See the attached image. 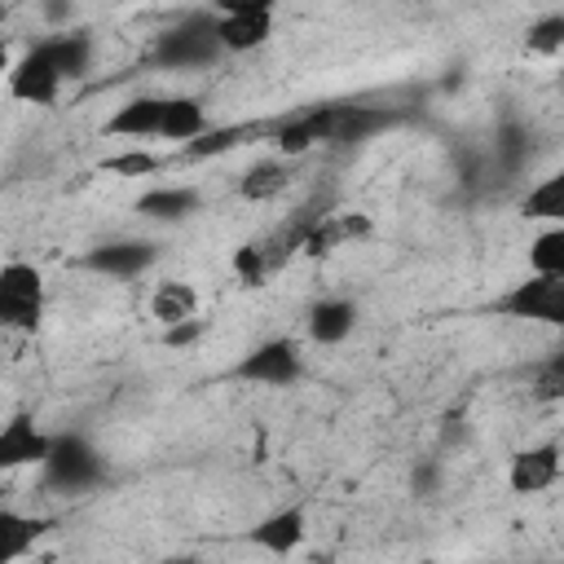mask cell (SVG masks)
<instances>
[{
	"instance_id": "25",
	"label": "cell",
	"mask_w": 564,
	"mask_h": 564,
	"mask_svg": "<svg viewBox=\"0 0 564 564\" xmlns=\"http://www.w3.org/2000/svg\"><path fill=\"white\" fill-rule=\"evenodd\" d=\"M264 128L260 123H220V128H212V132H203L194 145H185L181 150V159H220V154H229V150H238L242 141H251V137H260Z\"/></svg>"
},
{
	"instance_id": "10",
	"label": "cell",
	"mask_w": 564,
	"mask_h": 564,
	"mask_svg": "<svg viewBox=\"0 0 564 564\" xmlns=\"http://www.w3.org/2000/svg\"><path fill=\"white\" fill-rule=\"evenodd\" d=\"M560 471H564V449L555 441H538V445H524V449L511 454V463H507V489L520 494V498H529V494L551 489L560 480Z\"/></svg>"
},
{
	"instance_id": "11",
	"label": "cell",
	"mask_w": 564,
	"mask_h": 564,
	"mask_svg": "<svg viewBox=\"0 0 564 564\" xmlns=\"http://www.w3.org/2000/svg\"><path fill=\"white\" fill-rule=\"evenodd\" d=\"M154 260H159V247L145 242V238H115V242H101V247L84 251V269L119 278V282L141 278L145 269H154Z\"/></svg>"
},
{
	"instance_id": "26",
	"label": "cell",
	"mask_w": 564,
	"mask_h": 564,
	"mask_svg": "<svg viewBox=\"0 0 564 564\" xmlns=\"http://www.w3.org/2000/svg\"><path fill=\"white\" fill-rule=\"evenodd\" d=\"M529 273L564 278V225H551V229L533 234V242H529Z\"/></svg>"
},
{
	"instance_id": "29",
	"label": "cell",
	"mask_w": 564,
	"mask_h": 564,
	"mask_svg": "<svg viewBox=\"0 0 564 564\" xmlns=\"http://www.w3.org/2000/svg\"><path fill=\"white\" fill-rule=\"evenodd\" d=\"M229 264H234V278H238L242 286H264L269 273H273V269H269V256H264V247H260V238H256V242H242Z\"/></svg>"
},
{
	"instance_id": "1",
	"label": "cell",
	"mask_w": 564,
	"mask_h": 564,
	"mask_svg": "<svg viewBox=\"0 0 564 564\" xmlns=\"http://www.w3.org/2000/svg\"><path fill=\"white\" fill-rule=\"evenodd\" d=\"M220 53L225 48H220L216 9H194L176 26H167V31L154 35L150 62L163 66V70H203V66H216Z\"/></svg>"
},
{
	"instance_id": "5",
	"label": "cell",
	"mask_w": 564,
	"mask_h": 564,
	"mask_svg": "<svg viewBox=\"0 0 564 564\" xmlns=\"http://www.w3.org/2000/svg\"><path fill=\"white\" fill-rule=\"evenodd\" d=\"M300 375H304V352L291 335H273V339L256 344L234 366V379L260 383V388H291V383H300Z\"/></svg>"
},
{
	"instance_id": "14",
	"label": "cell",
	"mask_w": 564,
	"mask_h": 564,
	"mask_svg": "<svg viewBox=\"0 0 564 564\" xmlns=\"http://www.w3.org/2000/svg\"><path fill=\"white\" fill-rule=\"evenodd\" d=\"M163 110H167V97H132V101H123V106L101 123V132L141 145V141H150V137H159Z\"/></svg>"
},
{
	"instance_id": "28",
	"label": "cell",
	"mask_w": 564,
	"mask_h": 564,
	"mask_svg": "<svg viewBox=\"0 0 564 564\" xmlns=\"http://www.w3.org/2000/svg\"><path fill=\"white\" fill-rule=\"evenodd\" d=\"M97 167L110 172V176H150V172L163 167V159H159L154 150H145V145H128V150H119V154H106Z\"/></svg>"
},
{
	"instance_id": "9",
	"label": "cell",
	"mask_w": 564,
	"mask_h": 564,
	"mask_svg": "<svg viewBox=\"0 0 564 564\" xmlns=\"http://www.w3.org/2000/svg\"><path fill=\"white\" fill-rule=\"evenodd\" d=\"M62 70L53 66V57L44 53V44L35 40L18 62H13V70H9V97H18V101H31V106H53L57 101V93H62Z\"/></svg>"
},
{
	"instance_id": "8",
	"label": "cell",
	"mask_w": 564,
	"mask_h": 564,
	"mask_svg": "<svg viewBox=\"0 0 564 564\" xmlns=\"http://www.w3.org/2000/svg\"><path fill=\"white\" fill-rule=\"evenodd\" d=\"M304 538H308V511H304L300 502L260 516V520L242 533V542H247L251 551H264V555H273V560L295 555V551L304 546Z\"/></svg>"
},
{
	"instance_id": "4",
	"label": "cell",
	"mask_w": 564,
	"mask_h": 564,
	"mask_svg": "<svg viewBox=\"0 0 564 564\" xmlns=\"http://www.w3.org/2000/svg\"><path fill=\"white\" fill-rule=\"evenodd\" d=\"M44 278L26 260H9L0 269V322L13 330H35L44 322Z\"/></svg>"
},
{
	"instance_id": "34",
	"label": "cell",
	"mask_w": 564,
	"mask_h": 564,
	"mask_svg": "<svg viewBox=\"0 0 564 564\" xmlns=\"http://www.w3.org/2000/svg\"><path fill=\"white\" fill-rule=\"evenodd\" d=\"M560 93H564V70H560Z\"/></svg>"
},
{
	"instance_id": "3",
	"label": "cell",
	"mask_w": 564,
	"mask_h": 564,
	"mask_svg": "<svg viewBox=\"0 0 564 564\" xmlns=\"http://www.w3.org/2000/svg\"><path fill=\"white\" fill-rule=\"evenodd\" d=\"M494 308L502 317L516 322H533V326H555L564 330V278H546V273H529L524 282H516L511 291H502L494 300Z\"/></svg>"
},
{
	"instance_id": "33",
	"label": "cell",
	"mask_w": 564,
	"mask_h": 564,
	"mask_svg": "<svg viewBox=\"0 0 564 564\" xmlns=\"http://www.w3.org/2000/svg\"><path fill=\"white\" fill-rule=\"evenodd\" d=\"M159 564H198V560H189V555H172V560H159Z\"/></svg>"
},
{
	"instance_id": "31",
	"label": "cell",
	"mask_w": 564,
	"mask_h": 564,
	"mask_svg": "<svg viewBox=\"0 0 564 564\" xmlns=\"http://www.w3.org/2000/svg\"><path fill=\"white\" fill-rule=\"evenodd\" d=\"M203 330H207V322H203V317H194V322H185V326L163 330V344H167V348H189L194 339H203Z\"/></svg>"
},
{
	"instance_id": "32",
	"label": "cell",
	"mask_w": 564,
	"mask_h": 564,
	"mask_svg": "<svg viewBox=\"0 0 564 564\" xmlns=\"http://www.w3.org/2000/svg\"><path fill=\"white\" fill-rule=\"evenodd\" d=\"M410 485H414V494H419V498H432V494H436V485H441V467H436V463L414 467V480H410Z\"/></svg>"
},
{
	"instance_id": "6",
	"label": "cell",
	"mask_w": 564,
	"mask_h": 564,
	"mask_svg": "<svg viewBox=\"0 0 564 564\" xmlns=\"http://www.w3.org/2000/svg\"><path fill=\"white\" fill-rule=\"evenodd\" d=\"M216 22H220L225 53H251V48L269 44V35H273V4L269 0H229V4H216Z\"/></svg>"
},
{
	"instance_id": "15",
	"label": "cell",
	"mask_w": 564,
	"mask_h": 564,
	"mask_svg": "<svg viewBox=\"0 0 564 564\" xmlns=\"http://www.w3.org/2000/svg\"><path fill=\"white\" fill-rule=\"evenodd\" d=\"M304 330H308V339H313V344L335 348V344H344V339L357 330V304H352V300H344V295H322V300L308 308Z\"/></svg>"
},
{
	"instance_id": "24",
	"label": "cell",
	"mask_w": 564,
	"mask_h": 564,
	"mask_svg": "<svg viewBox=\"0 0 564 564\" xmlns=\"http://www.w3.org/2000/svg\"><path fill=\"white\" fill-rule=\"evenodd\" d=\"M533 154V132L520 119H502L494 128V167L498 172H520Z\"/></svg>"
},
{
	"instance_id": "7",
	"label": "cell",
	"mask_w": 564,
	"mask_h": 564,
	"mask_svg": "<svg viewBox=\"0 0 564 564\" xmlns=\"http://www.w3.org/2000/svg\"><path fill=\"white\" fill-rule=\"evenodd\" d=\"M397 123H401V115L388 106L326 101V145H361V141H375L379 132H388Z\"/></svg>"
},
{
	"instance_id": "35",
	"label": "cell",
	"mask_w": 564,
	"mask_h": 564,
	"mask_svg": "<svg viewBox=\"0 0 564 564\" xmlns=\"http://www.w3.org/2000/svg\"><path fill=\"white\" fill-rule=\"evenodd\" d=\"M427 564H432V560H427Z\"/></svg>"
},
{
	"instance_id": "12",
	"label": "cell",
	"mask_w": 564,
	"mask_h": 564,
	"mask_svg": "<svg viewBox=\"0 0 564 564\" xmlns=\"http://www.w3.org/2000/svg\"><path fill=\"white\" fill-rule=\"evenodd\" d=\"M53 454V436L35 427L31 414H13L4 427H0V467L13 471V467H44Z\"/></svg>"
},
{
	"instance_id": "13",
	"label": "cell",
	"mask_w": 564,
	"mask_h": 564,
	"mask_svg": "<svg viewBox=\"0 0 564 564\" xmlns=\"http://www.w3.org/2000/svg\"><path fill=\"white\" fill-rule=\"evenodd\" d=\"M375 234V220H370V212H326L322 220H317V229L308 234V242H304V256H335V251H344V247H352V242H361V238H370Z\"/></svg>"
},
{
	"instance_id": "23",
	"label": "cell",
	"mask_w": 564,
	"mask_h": 564,
	"mask_svg": "<svg viewBox=\"0 0 564 564\" xmlns=\"http://www.w3.org/2000/svg\"><path fill=\"white\" fill-rule=\"evenodd\" d=\"M286 185H291V159H256V163L242 172L238 194H242L247 203H269V198H278Z\"/></svg>"
},
{
	"instance_id": "2",
	"label": "cell",
	"mask_w": 564,
	"mask_h": 564,
	"mask_svg": "<svg viewBox=\"0 0 564 564\" xmlns=\"http://www.w3.org/2000/svg\"><path fill=\"white\" fill-rule=\"evenodd\" d=\"M40 471H44V485L48 489H57V494H84V489L101 485L106 458H101V449L84 432H62V436H53V454H48V463Z\"/></svg>"
},
{
	"instance_id": "22",
	"label": "cell",
	"mask_w": 564,
	"mask_h": 564,
	"mask_svg": "<svg viewBox=\"0 0 564 564\" xmlns=\"http://www.w3.org/2000/svg\"><path fill=\"white\" fill-rule=\"evenodd\" d=\"M520 216H524V220H542L546 229H551V225H564V167L524 189Z\"/></svg>"
},
{
	"instance_id": "16",
	"label": "cell",
	"mask_w": 564,
	"mask_h": 564,
	"mask_svg": "<svg viewBox=\"0 0 564 564\" xmlns=\"http://www.w3.org/2000/svg\"><path fill=\"white\" fill-rule=\"evenodd\" d=\"M269 141L278 145V159H300L304 150L326 145V106H308V110L282 119V123L269 132Z\"/></svg>"
},
{
	"instance_id": "19",
	"label": "cell",
	"mask_w": 564,
	"mask_h": 564,
	"mask_svg": "<svg viewBox=\"0 0 564 564\" xmlns=\"http://www.w3.org/2000/svg\"><path fill=\"white\" fill-rule=\"evenodd\" d=\"M53 529V520L44 516H26L18 507H0V560L18 564L26 551H35V542Z\"/></svg>"
},
{
	"instance_id": "17",
	"label": "cell",
	"mask_w": 564,
	"mask_h": 564,
	"mask_svg": "<svg viewBox=\"0 0 564 564\" xmlns=\"http://www.w3.org/2000/svg\"><path fill=\"white\" fill-rule=\"evenodd\" d=\"M198 207H203V194L194 185H154L132 203V212H141L145 220H159V225H181Z\"/></svg>"
},
{
	"instance_id": "27",
	"label": "cell",
	"mask_w": 564,
	"mask_h": 564,
	"mask_svg": "<svg viewBox=\"0 0 564 564\" xmlns=\"http://www.w3.org/2000/svg\"><path fill=\"white\" fill-rule=\"evenodd\" d=\"M524 53H533V57H555V53H564V13H542V18H533L529 31H524Z\"/></svg>"
},
{
	"instance_id": "18",
	"label": "cell",
	"mask_w": 564,
	"mask_h": 564,
	"mask_svg": "<svg viewBox=\"0 0 564 564\" xmlns=\"http://www.w3.org/2000/svg\"><path fill=\"white\" fill-rule=\"evenodd\" d=\"M150 317H154L163 330L194 322V317H198V286L185 282V278H163V282L154 286V295H150Z\"/></svg>"
},
{
	"instance_id": "21",
	"label": "cell",
	"mask_w": 564,
	"mask_h": 564,
	"mask_svg": "<svg viewBox=\"0 0 564 564\" xmlns=\"http://www.w3.org/2000/svg\"><path fill=\"white\" fill-rule=\"evenodd\" d=\"M44 44V53L53 57V66L62 70V79L66 84H75V79H84L88 70H93V40H88V31H57V35H44L40 40Z\"/></svg>"
},
{
	"instance_id": "20",
	"label": "cell",
	"mask_w": 564,
	"mask_h": 564,
	"mask_svg": "<svg viewBox=\"0 0 564 564\" xmlns=\"http://www.w3.org/2000/svg\"><path fill=\"white\" fill-rule=\"evenodd\" d=\"M203 132H212L203 97H167L159 141H172V145H181V150H185V145H194Z\"/></svg>"
},
{
	"instance_id": "30",
	"label": "cell",
	"mask_w": 564,
	"mask_h": 564,
	"mask_svg": "<svg viewBox=\"0 0 564 564\" xmlns=\"http://www.w3.org/2000/svg\"><path fill=\"white\" fill-rule=\"evenodd\" d=\"M533 392H538L542 401H560V397H564V348L538 366V375H533Z\"/></svg>"
}]
</instances>
